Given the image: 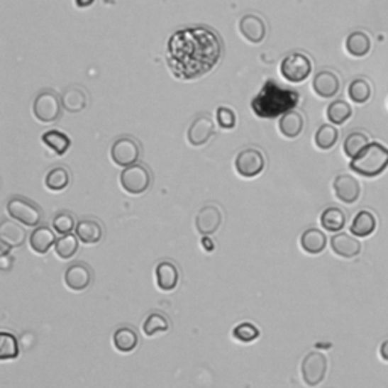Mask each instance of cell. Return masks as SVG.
<instances>
[{"instance_id": "1", "label": "cell", "mask_w": 388, "mask_h": 388, "mask_svg": "<svg viewBox=\"0 0 388 388\" xmlns=\"http://www.w3.org/2000/svg\"><path fill=\"white\" fill-rule=\"evenodd\" d=\"M223 55L216 31L205 26L176 31L167 41V65L179 81H193L211 72Z\"/></svg>"}, {"instance_id": "2", "label": "cell", "mask_w": 388, "mask_h": 388, "mask_svg": "<svg viewBox=\"0 0 388 388\" xmlns=\"http://www.w3.org/2000/svg\"><path fill=\"white\" fill-rule=\"evenodd\" d=\"M299 93L285 88L273 79L265 81L260 93L250 104L255 116L260 118H276L293 111L299 104Z\"/></svg>"}, {"instance_id": "3", "label": "cell", "mask_w": 388, "mask_h": 388, "mask_svg": "<svg viewBox=\"0 0 388 388\" xmlns=\"http://www.w3.org/2000/svg\"><path fill=\"white\" fill-rule=\"evenodd\" d=\"M388 167V148L381 143H370L357 158L350 161V169L365 177L379 176Z\"/></svg>"}, {"instance_id": "4", "label": "cell", "mask_w": 388, "mask_h": 388, "mask_svg": "<svg viewBox=\"0 0 388 388\" xmlns=\"http://www.w3.org/2000/svg\"><path fill=\"white\" fill-rule=\"evenodd\" d=\"M152 184V174L146 165L134 164L120 173V185L131 196L144 194Z\"/></svg>"}, {"instance_id": "5", "label": "cell", "mask_w": 388, "mask_h": 388, "mask_svg": "<svg viewBox=\"0 0 388 388\" xmlns=\"http://www.w3.org/2000/svg\"><path fill=\"white\" fill-rule=\"evenodd\" d=\"M313 72V62L305 53L293 52L282 60L281 74L287 82L301 84L306 81Z\"/></svg>"}, {"instance_id": "6", "label": "cell", "mask_w": 388, "mask_h": 388, "mask_svg": "<svg viewBox=\"0 0 388 388\" xmlns=\"http://www.w3.org/2000/svg\"><path fill=\"white\" fill-rule=\"evenodd\" d=\"M6 211L13 220L20 221L28 228H37L43 218V213L37 204L28 201L25 197H11L6 204Z\"/></svg>"}, {"instance_id": "7", "label": "cell", "mask_w": 388, "mask_h": 388, "mask_svg": "<svg viewBox=\"0 0 388 388\" xmlns=\"http://www.w3.org/2000/svg\"><path fill=\"white\" fill-rule=\"evenodd\" d=\"M61 101L52 90L41 92L32 105V114L41 123H53L61 116Z\"/></svg>"}, {"instance_id": "8", "label": "cell", "mask_w": 388, "mask_h": 388, "mask_svg": "<svg viewBox=\"0 0 388 388\" xmlns=\"http://www.w3.org/2000/svg\"><path fill=\"white\" fill-rule=\"evenodd\" d=\"M328 372V360L321 352H309L302 360L301 373L302 379L308 387H317L323 382Z\"/></svg>"}, {"instance_id": "9", "label": "cell", "mask_w": 388, "mask_h": 388, "mask_svg": "<svg viewBox=\"0 0 388 388\" xmlns=\"http://www.w3.org/2000/svg\"><path fill=\"white\" fill-rule=\"evenodd\" d=\"M140 144L129 137H121L116 140L111 146V160L117 164L118 167H129V165L137 164L140 160Z\"/></svg>"}, {"instance_id": "10", "label": "cell", "mask_w": 388, "mask_h": 388, "mask_svg": "<svg viewBox=\"0 0 388 388\" xmlns=\"http://www.w3.org/2000/svg\"><path fill=\"white\" fill-rule=\"evenodd\" d=\"M265 167V158L261 150L248 148L243 149L235 158V170L243 177H255L262 173Z\"/></svg>"}, {"instance_id": "11", "label": "cell", "mask_w": 388, "mask_h": 388, "mask_svg": "<svg viewBox=\"0 0 388 388\" xmlns=\"http://www.w3.org/2000/svg\"><path fill=\"white\" fill-rule=\"evenodd\" d=\"M221 221H223V214H221L220 208L216 205H206L199 209L194 218V225L199 234L208 237L216 234L221 226Z\"/></svg>"}, {"instance_id": "12", "label": "cell", "mask_w": 388, "mask_h": 388, "mask_svg": "<svg viewBox=\"0 0 388 388\" xmlns=\"http://www.w3.org/2000/svg\"><path fill=\"white\" fill-rule=\"evenodd\" d=\"M334 193L343 204L352 205L357 202L361 196V184L357 177L352 174H338L334 179Z\"/></svg>"}, {"instance_id": "13", "label": "cell", "mask_w": 388, "mask_h": 388, "mask_svg": "<svg viewBox=\"0 0 388 388\" xmlns=\"http://www.w3.org/2000/svg\"><path fill=\"white\" fill-rule=\"evenodd\" d=\"M240 34L252 44H260L267 35V26L265 21L257 14H246L238 21Z\"/></svg>"}, {"instance_id": "14", "label": "cell", "mask_w": 388, "mask_h": 388, "mask_svg": "<svg viewBox=\"0 0 388 388\" xmlns=\"http://www.w3.org/2000/svg\"><path fill=\"white\" fill-rule=\"evenodd\" d=\"M93 281V273L87 264L76 262L64 273V282L72 292H85Z\"/></svg>"}, {"instance_id": "15", "label": "cell", "mask_w": 388, "mask_h": 388, "mask_svg": "<svg viewBox=\"0 0 388 388\" xmlns=\"http://www.w3.org/2000/svg\"><path fill=\"white\" fill-rule=\"evenodd\" d=\"M213 135H214V121L208 116L197 117L187 132L188 143L194 148L205 146Z\"/></svg>"}, {"instance_id": "16", "label": "cell", "mask_w": 388, "mask_h": 388, "mask_svg": "<svg viewBox=\"0 0 388 388\" xmlns=\"http://www.w3.org/2000/svg\"><path fill=\"white\" fill-rule=\"evenodd\" d=\"M341 88V81L337 73L331 70L318 72L313 79V90L321 99L336 97Z\"/></svg>"}, {"instance_id": "17", "label": "cell", "mask_w": 388, "mask_h": 388, "mask_svg": "<svg viewBox=\"0 0 388 388\" xmlns=\"http://www.w3.org/2000/svg\"><path fill=\"white\" fill-rule=\"evenodd\" d=\"M331 249L341 258H355L361 252V243L346 232H338L331 238Z\"/></svg>"}, {"instance_id": "18", "label": "cell", "mask_w": 388, "mask_h": 388, "mask_svg": "<svg viewBox=\"0 0 388 388\" xmlns=\"http://www.w3.org/2000/svg\"><path fill=\"white\" fill-rule=\"evenodd\" d=\"M155 278L161 292H173L179 282V270L172 261H161L155 269Z\"/></svg>"}, {"instance_id": "19", "label": "cell", "mask_w": 388, "mask_h": 388, "mask_svg": "<svg viewBox=\"0 0 388 388\" xmlns=\"http://www.w3.org/2000/svg\"><path fill=\"white\" fill-rule=\"evenodd\" d=\"M278 128L285 138H297L305 128V118L299 111H288L287 114L279 117Z\"/></svg>"}, {"instance_id": "20", "label": "cell", "mask_w": 388, "mask_h": 388, "mask_svg": "<svg viewBox=\"0 0 388 388\" xmlns=\"http://www.w3.org/2000/svg\"><path fill=\"white\" fill-rule=\"evenodd\" d=\"M57 243L55 232L49 226H37L29 237V246L37 255H46Z\"/></svg>"}, {"instance_id": "21", "label": "cell", "mask_w": 388, "mask_h": 388, "mask_svg": "<svg viewBox=\"0 0 388 388\" xmlns=\"http://www.w3.org/2000/svg\"><path fill=\"white\" fill-rule=\"evenodd\" d=\"M0 241L9 248H20L26 241V231L13 220H4L0 223Z\"/></svg>"}, {"instance_id": "22", "label": "cell", "mask_w": 388, "mask_h": 388, "mask_svg": "<svg viewBox=\"0 0 388 388\" xmlns=\"http://www.w3.org/2000/svg\"><path fill=\"white\" fill-rule=\"evenodd\" d=\"M76 235L85 245H96V243L102 240L104 228L97 220L85 218L76 225Z\"/></svg>"}, {"instance_id": "23", "label": "cell", "mask_w": 388, "mask_h": 388, "mask_svg": "<svg viewBox=\"0 0 388 388\" xmlns=\"http://www.w3.org/2000/svg\"><path fill=\"white\" fill-rule=\"evenodd\" d=\"M328 240L323 231H320L317 228H309L304 231V234L301 235V248L309 253V255H318L326 249Z\"/></svg>"}, {"instance_id": "24", "label": "cell", "mask_w": 388, "mask_h": 388, "mask_svg": "<svg viewBox=\"0 0 388 388\" xmlns=\"http://www.w3.org/2000/svg\"><path fill=\"white\" fill-rule=\"evenodd\" d=\"M61 102L62 108L69 113H81L88 105V94L79 87H70L64 92Z\"/></svg>"}, {"instance_id": "25", "label": "cell", "mask_w": 388, "mask_h": 388, "mask_svg": "<svg viewBox=\"0 0 388 388\" xmlns=\"http://www.w3.org/2000/svg\"><path fill=\"white\" fill-rule=\"evenodd\" d=\"M346 50L355 58H362L372 50V38L362 31H355L346 40Z\"/></svg>"}, {"instance_id": "26", "label": "cell", "mask_w": 388, "mask_h": 388, "mask_svg": "<svg viewBox=\"0 0 388 388\" xmlns=\"http://www.w3.org/2000/svg\"><path fill=\"white\" fill-rule=\"evenodd\" d=\"M113 343L118 352L131 353L138 346V334L129 326H121L114 332Z\"/></svg>"}, {"instance_id": "27", "label": "cell", "mask_w": 388, "mask_h": 388, "mask_svg": "<svg viewBox=\"0 0 388 388\" xmlns=\"http://www.w3.org/2000/svg\"><path fill=\"white\" fill-rule=\"evenodd\" d=\"M41 141L46 144V146L50 150H53L55 153L60 155V157H62V155L67 152L72 146L70 137L65 134V132H61V131H57V129L44 132V134L41 135Z\"/></svg>"}, {"instance_id": "28", "label": "cell", "mask_w": 388, "mask_h": 388, "mask_svg": "<svg viewBox=\"0 0 388 388\" xmlns=\"http://www.w3.org/2000/svg\"><path fill=\"white\" fill-rule=\"evenodd\" d=\"M376 229V217L370 211H360L353 217V221L350 225V232L355 237H369L372 235Z\"/></svg>"}, {"instance_id": "29", "label": "cell", "mask_w": 388, "mask_h": 388, "mask_svg": "<svg viewBox=\"0 0 388 388\" xmlns=\"http://www.w3.org/2000/svg\"><path fill=\"white\" fill-rule=\"evenodd\" d=\"M320 223L328 232H340L346 225V214L337 206H329L321 213Z\"/></svg>"}, {"instance_id": "30", "label": "cell", "mask_w": 388, "mask_h": 388, "mask_svg": "<svg viewBox=\"0 0 388 388\" xmlns=\"http://www.w3.org/2000/svg\"><path fill=\"white\" fill-rule=\"evenodd\" d=\"M370 144V138L367 134H364V132H352L345 140V144H343V150H345L346 157H349L350 160L357 158L358 155L367 148Z\"/></svg>"}, {"instance_id": "31", "label": "cell", "mask_w": 388, "mask_h": 388, "mask_svg": "<svg viewBox=\"0 0 388 388\" xmlns=\"http://www.w3.org/2000/svg\"><path fill=\"white\" fill-rule=\"evenodd\" d=\"M70 184V173L65 167L52 169L46 177H44V185L50 192H62Z\"/></svg>"}, {"instance_id": "32", "label": "cell", "mask_w": 388, "mask_h": 388, "mask_svg": "<svg viewBox=\"0 0 388 388\" xmlns=\"http://www.w3.org/2000/svg\"><path fill=\"white\" fill-rule=\"evenodd\" d=\"M338 129L334 125H321L316 132V146L320 150H329L337 144L338 141Z\"/></svg>"}, {"instance_id": "33", "label": "cell", "mask_w": 388, "mask_h": 388, "mask_svg": "<svg viewBox=\"0 0 388 388\" xmlns=\"http://www.w3.org/2000/svg\"><path fill=\"white\" fill-rule=\"evenodd\" d=\"M170 329V321L161 313H152L146 317L143 323V332L146 337H153L161 332H167Z\"/></svg>"}, {"instance_id": "34", "label": "cell", "mask_w": 388, "mask_h": 388, "mask_svg": "<svg viewBox=\"0 0 388 388\" xmlns=\"http://www.w3.org/2000/svg\"><path fill=\"white\" fill-rule=\"evenodd\" d=\"M352 106L346 101H334L326 109V117L332 125H343L352 117Z\"/></svg>"}, {"instance_id": "35", "label": "cell", "mask_w": 388, "mask_h": 388, "mask_svg": "<svg viewBox=\"0 0 388 388\" xmlns=\"http://www.w3.org/2000/svg\"><path fill=\"white\" fill-rule=\"evenodd\" d=\"M348 94L352 102L365 104L372 97V84L367 79H364V77H358V79L350 82Z\"/></svg>"}, {"instance_id": "36", "label": "cell", "mask_w": 388, "mask_h": 388, "mask_svg": "<svg viewBox=\"0 0 388 388\" xmlns=\"http://www.w3.org/2000/svg\"><path fill=\"white\" fill-rule=\"evenodd\" d=\"M77 249H79V238L73 234L62 235L60 240H57V243H55V253H57L61 260H70L77 252Z\"/></svg>"}, {"instance_id": "37", "label": "cell", "mask_w": 388, "mask_h": 388, "mask_svg": "<svg viewBox=\"0 0 388 388\" xmlns=\"http://www.w3.org/2000/svg\"><path fill=\"white\" fill-rule=\"evenodd\" d=\"M18 357V341L17 338L9 334V332H2L0 334V360H16Z\"/></svg>"}, {"instance_id": "38", "label": "cell", "mask_w": 388, "mask_h": 388, "mask_svg": "<svg viewBox=\"0 0 388 388\" xmlns=\"http://www.w3.org/2000/svg\"><path fill=\"white\" fill-rule=\"evenodd\" d=\"M232 337L241 343H252L260 337V329L249 323V321H245V323H240L234 328V331H232Z\"/></svg>"}, {"instance_id": "39", "label": "cell", "mask_w": 388, "mask_h": 388, "mask_svg": "<svg viewBox=\"0 0 388 388\" xmlns=\"http://www.w3.org/2000/svg\"><path fill=\"white\" fill-rule=\"evenodd\" d=\"M74 216L67 213V211H62V213H58L57 216H55L53 218V229L58 232L60 235H69L72 234V231L74 229Z\"/></svg>"}, {"instance_id": "40", "label": "cell", "mask_w": 388, "mask_h": 388, "mask_svg": "<svg viewBox=\"0 0 388 388\" xmlns=\"http://www.w3.org/2000/svg\"><path fill=\"white\" fill-rule=\"evenodd\" d=\"M216 117L218 121V126L223 129H234L237 125V116L234 113V109H231L228 106H218Z\"/></svg>"}, {"instance_id": "41", "label": "cell", "mask_w": 388, "mask_h": 388, "mask_svg": "<svg viewBox=\"0 0 388 388\" xmlns=\"http://www.w3.org/2000/svg\"><path fill=\"white\" fill-rule=\"evenodd\" d=\"M13 257H9V255H0V267H2V270H9L13 267Z\"/></svg>"}, {"instance_id": "42", "label": "cell", "mask_w": 388, "mask_h": 388, "mask_svg": "<svg viewBox=\"0 0 388 388\" xmlns=\"http://www.w3.org/2000/svg\"><path fill=\"white\" fill-rule=\"evenodd\" d=\"M379 353H381L382 360H385V361L388 362V340H385V341L382 343V345H381V348H379Z\"/></svg>"}, {"instance_id": "43", "label": "cell", "mask_w": 388, "mask_h": 388, "mask_svg": "<svg viewBox=\"0 0 388 388\" xmlns=\"http://www.w3.org/2000/svg\"><path fill=\"white\" fill-rule=\"evenodd\" d=\"M77 8H88L94 4V0H74Z\"/></svg>"}, {"instance_id": "44", "label": "cell", "mask_w": 388, "mask_h": 388, "mask_svg": "<svg viewBox=\"0 0 388 388\" xmlns=\"http://www.w3.org/2000/svg\"><path fill=\"white\" fill-rule=\"evenodd\" d=\"M202 243H204V248H205V249H206V248H208V249H209V250H213V248H214V246H213V245H211V243H213V241H211V240H209V238H206V237H205V238H204V241H202Z\"/></svg>"}]
</instances>
